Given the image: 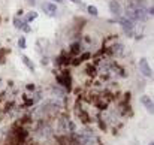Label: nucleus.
<instances>
[{"mask_svg": "<svg viewBox=\"0 0 154 145\" xmlns=\"http://www.w3.org/2000/svg\"><path fill=\"white\" fill-rule=\"evenodd\" d=\"M120 24H121V27L124 29L126 33L132 35V30H133V26H135L132 20H129L127 17H126V18H120Z\"/></svg>", "mask_w": 154, "mask_h": 145, "instance_id": "nucleus-1", "label": "nucleus"}, {"mask_svg": "<svg viewBox=\"0 0 154 145\" xmlns=\"http://www.w3.org/2000/svg\"><path fill=\"white\" fill-rule=\"evenodd\" d=\"M139 69H141V72H142L147 78H151V76H153V72H151V69H150V66H148V63H147L145 58H142V60L139 61Z\"/></svg>", "mask_w": 154, "mask_h": 145, "instance_id": "nucleus-2", "label": "nucleus"}, {"mask_svg": "<svg viewBox=\"0 0 154 145\" xmlns=\"http://www.w3.org/2000/svg\"><path fill=\"white\" fill-rule=\"evenodd\" d=\"M126 15H127V18L129 20H132V21H136L138 20V8L136 6H127V9H126Z\"/></svg>", "mask_w": 154, "mask_h": 145, "instance_id": "nucleus-3", "label": "nucleus"}, {"mask_svg": "<svg viewBox=\"0 0 154 145\" xmlns=\"http://www.w3.org/2000/svg\"><path fill=\"white\" fill-rule=\"evenodd\" d=\"M109 9H111L112 15H115V17H118L121 14V6H120L118 2H115V0H112V2L109 3Z\"/></svg>", "mask_w": 154, "mask_h": 145, "instance_id": "nucleus-4", "label": "nucleus"}, {"mask_svg": "<svg viewBox=\"0 0 154 145\" xmlns=\"http://www.w3.org/2000/svg\"><path fill=\"white\" fill-rule=\"evenodd\" d=\"M42 9H44L47 14H50V15H54V14L57 12V6H56L54 3H50V2L44 3V5H42Z\"/></svg>", "mask_w": 154, "mask_h": 145, "instance_id": "nucleus-5", "label": "nucleus"}, {"mask_svg": "<svg viewBox=\"0 0 154 145\" xmlns=\"http://www.w3.org/2000/svg\"><path fill=\"white\" fill-rule=\"evenodd\" d=\"M141 102L144 103V106L147 108V111L153 114V106H154V103H153V100H151V99H150L148 96H144V97L141 99Z\"/></svg>", "mask_w": 154, "mask_h": 145, "instance_id": "nucleus-6", "label": "nucleus"}, {"mask_svg": "<svg viewBox=\"0 0 154 145\" xmlns=\"http://www.w3.org/2000/svg\"><path fill=\"white\" fill-rule=\"evenodd\" d=\"M23 63H24V64H26L32 72L35 70V64H33V61H30V58H29V57H26V55H24V57H23Z\"/></svg>", "mask_w": 154, "mask_h": 145, "instance_id": "nucleus-7", "label": "nucleus"}, {"mask_svg": "<svg viewBox=\"0 0 154 145\" xmlns=\"http://www.w3.org/2000/svg\"><path fill=\"white\" fill-rule=\"evenodd\" d=\"M24 24H26V23H24L23 20H18V18H15V20H14V26H15L17 29H23V26H24Z\"/></svg>", "mask_w": 154, "mask_h": 145, "instance_id": "nucleus-8", "label": "nucleus"}, {"mask_svg": "<svg viewBox=\"0 0 154 145\" xmlns=\"http://www.w3.org/2000/svg\"><path fill=\"white\" fill-rule=\"evenodd\" d=\"M112 51H114L115 54H121V53H123V45H120V44L114 45V47H112Z\"/></svg>", "mask_w": 154, "mask_h": 145, "instance_id": "nucleus-9", "label": "nucleus"}, {"mask_svg": "<svg viewBox=\"0 0 154 145\" xmlns=\"http://www.w3.org/2000/svg\"><path fill=\"white\" fill-rule=\"evenodd\" d=\"M18 47H20L21 50H24V48H26V39H24L23 36H21V38H20V41H18Z\"/></svg>", "mask_w": 154, "mask_h": 145, "instance_id": "nucleus-10", "label": "nucleus"}, {"mask_svg": "<svg viewBox=\"0 0 154 145\" xmlns=\"http://www.w3.org/2000/svg\"><path fill=\"white\" fill-rule=\"evenodd\" d=\"M88 12L96 17V15H97V8H96V6H88Z\"/></svg>", "mask_w": 154, "mask_h": 145, "instance_id": "nucleus-11", "label": "nucleus"}, {"mask_svg": "<svg viewBox=\"0 0 154 145\" xmlns=\"http://www.w3.org/2000/svg\"><path fill=\"white\" fill-rule=\"evenodd\" d=\"M36 18H38V14H36V12L27 15V21H33V20H36Z\"/></svg>", "mask_w": 154, "mask_h": 145, "instance_id": "nucleus-12", "label": "nucleus"}, {"mask_svg": "<svg viewBox=\"0 0 154 145\" xmlns=\"http://www.w3.org/2000/svg\"><path fill=\"white\" fill-rule=\"evenodd\" d=\"M78 51H79V44H73V45H72V53L76 54Z\"/></svg>", "mask_w": 154, "mask_h": 145, "instance_id": "nucleus-13", "label": "nucleus"}, {"mask_svg": "<svg viewBox=\"0 0 154 145\" xmlns=\"http://www.w3.org/2000/svg\"><path fill=\"white\" fill-rule=\"evenodd\" d=\"M88 58H90V54H88V53H85V54H82V55L79 57L81 61H85V60H88Z\"/></svg>", "mask_w": 154, "mask_h": 145, "instance_id": "nucleus-14", "label": "nucleus"}, {"mask_svg": "<svg viewBox=\"0 0 154 145\" xmlns=\"http://www.w3.org/2000/svg\"><path fill=\"white\" fill-rule=\"evenodd\" d=\"M87 73H88V75H94V73H96V69H94V67H87Z\"/></svg>", "mask_w": 154, "mask_h": 145, "instance_id": "nucleus-15", "label": "nucleus"}, {"mask_svg": "<svg viewBox=\"0 0 154 145\" xmlns=\"http://www.w3.org/2000/svg\"><path fill=\"white\" fill-rule=\"evenodd\" d=\"M79 63H81V60H79V58H75V61H73V64L76 66V64H79Z\"/></svg>", "mask_w": 154, "mask_h": 145, "instance_id": "nucleus-16", "label": "nucleus"}, {"mask_svg": "<svg viewBox=\"0 0 154 145\" xmlns=\"http://www.w3.org/2000/svg\"><path fill=\"white\" fill-rule=\"evenodd\" d=\"M72 2H73V3H78V2H79V0H72Z\"/></svg>", "mask_w": 154, "mask_h": 145, "instance_id": "nucleus-17", "label": "nucleus"}, {"mask_svg": "<svg viewBox=\"0 0 154 145\" xmlns=\"http://www.w3.org/2000/svg\"><path fill=\"white\" fill-rule=\"evenodd\" d=\"M56 2H63V0H56Z\"/></svg>", "mask_w": 154, "mask_h": 145, "instance_id": "nucleus-18", "label": "nucleus"}, {"mask_svg": "<svg viewBox=\"0 0 154 145\" xmlns=\"http://www.w3.org/2000/svg\"><path fill=\"white\" fill-rule=\"evenodd\" d=\"M150 145H154V144H153V142H151V144H150Z\"/></svg>", "mask_w": 154, "mask_h": 145, "instance_id": "nucleus-19", "label": "nucleus"}]
</instances>
